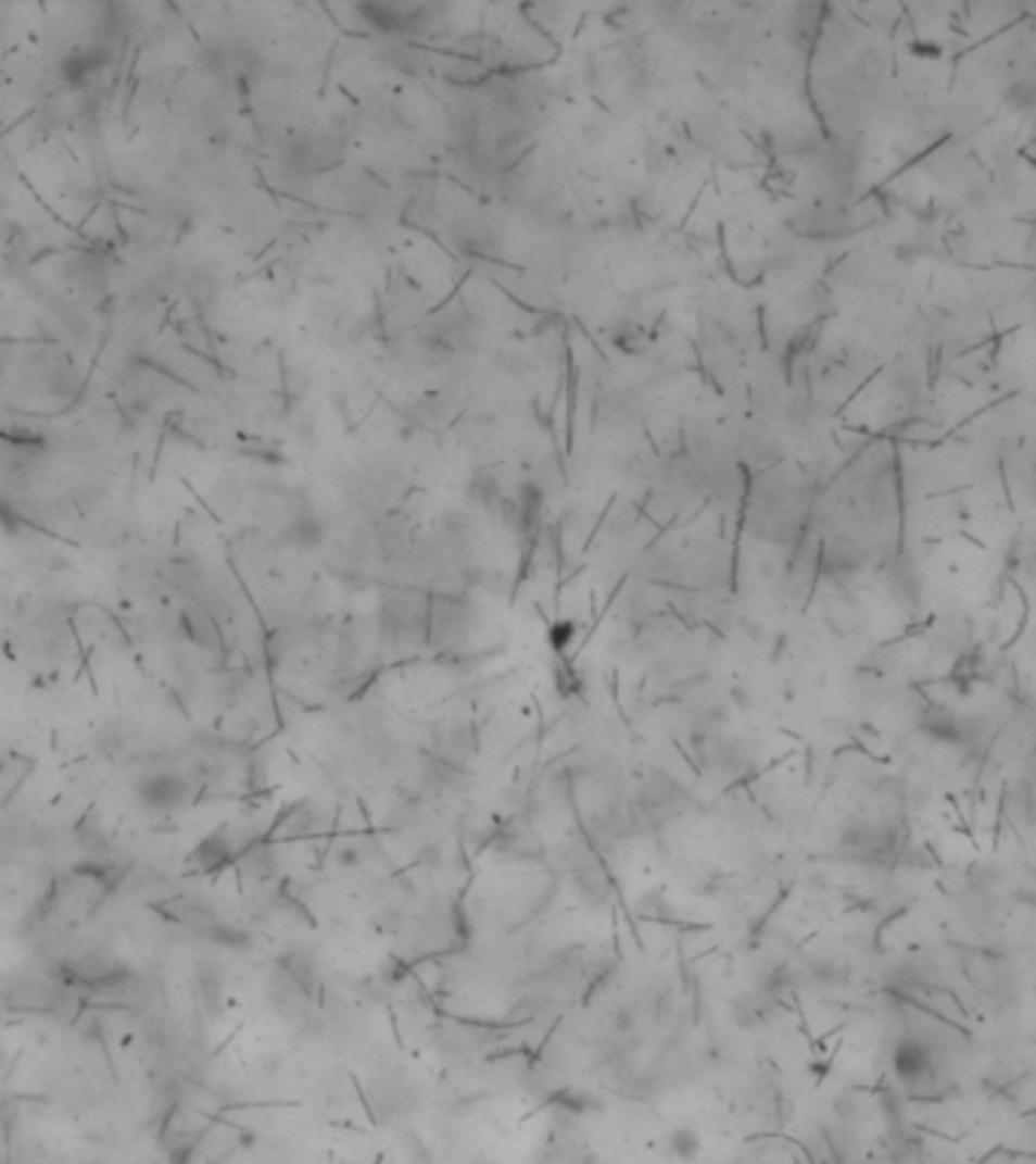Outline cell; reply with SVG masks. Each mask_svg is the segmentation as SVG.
<instances>
[{"label":"cell","instance_id":"6da1fadb","mask_svg":"<svg viewBox=\"0 0 1036 1164\" xmlns=\"http://www.w3.org/2000/svg\"><path fill=\"white\" fill-rule=\"evenodd\" d=\"M110 891H113V877H106L103 867H79L58 886L52 913L61 925L86 922L110 898Z\"/></svg>","mask_w":1036,"mask_h":1164},{"label":"cell","instance_id":"7a4b0ae2","mask_svg":"<svg viewBox=\"0 0 1036 1164\" xmlns=\"http://www.w3.org/2000/svg\"><path fill=\"white\" fill-rule=\"evenodd\" d=\"M137 798H140V804L155 810V813H176V810H186L194 801V786L182 774L155 771V774H146L137 783Z\"/></svg>","mask_w":1036,"mask_h":1164},{"label":"cell","instance_id":"3957f363","mask_svg":"<svg viewBox=\"0 0 1036 1164\" xmlns=\"http://www.w3.org/2000/svg\"><path fill=\"white\" fill-rule=\"evenodd\" d=\"M894 1077L907 1089H927L936 1077V1055L921 1037H904L897 1040L892 1052Z\"/></svg>","mask_w":1036,"mask_h":1164},{"label":"cell","instance_id":"277c9868","mask_svg":"<svg viewBox=\"0 0 1036 1164\" xmlns=\"http://www.w3.org/2000/svg\"><path fill=\"white\" fill-rule=\"evenodd\" d=\"M233 862V843H230L228 831L210 834L206 840L198 843L194 855L188 859V864H194L201 874H216L222 867H228Z\"/></svg>","mask_w":1036,"mask_h":1164},{"label":"cell","instance_id":"5b68a950","mask_svg":"<svg viewBox=\"0 0 1036 1164\" xmlns=\"http://www.w3.org/2000/svg\"><path fill=\"white\" fill-rule=\"evenodd\" d=\"M924 734H931L943 743H961L964 740V722L958 716H951L946 710H934L927 719H924Z\"/></svg>","mask_w":1036,"mask_h":1164},{"label":"cell","instance_id":"8992f818","mask_svg":"<svg viewBox=\"0 0 1036 1164\" xmlns=\"http://www.w3.org/2000/svg\"><path fill=\"white\" fill-rule=\"evenodd\" d=\"M670 1152L677 1155L679 1162H694L697 1152H700V1135L688 1125H679L677 1131L670 1135Z\"/></svg>","mask_w":1036,"mask_h":1164}]
</instances>
